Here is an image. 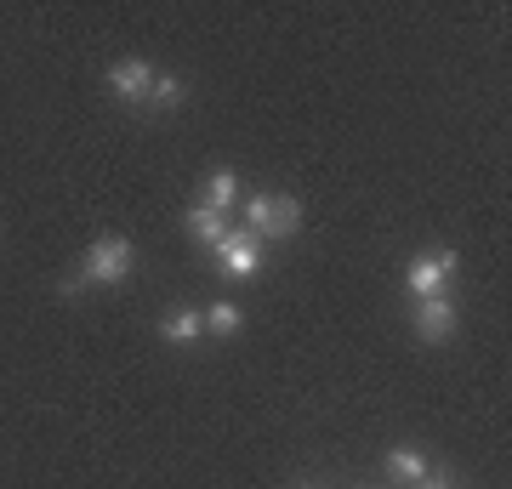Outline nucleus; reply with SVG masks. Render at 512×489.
<instances>
[{"label": "nucleus", "mask_w": 512, "mask_h": 489, "mask_svg": "<svg viewBox=\"0 0 512 489\" xmlns=\"http://www.w3.org/2000/svg\"><path fill=\"white\" fill-rule=\"evenodd\" d=\"M245 234L251 239H291L302 228V205L291 194H245Z\"/></svg>", "instance_id": "f257e3e1"}, {"label": "nucleus", "mask_w": 512, "mask_h": 489, "mask_svg": "<svg viewBox=\"0 0 512 489\" xmlns=\"http://www.w3.org/2000/svg\"><path fill=\"white\" fill-rule=\"evenodd\" d=\"M131 268H137L131 239L103 234V239H92V251H86V262H80V279H86V285H120Z\"/></svg>", "instance_id": "f03ea898"}, {"label": "nucleus", "mask_w": 512, "mask_h": 489, "mask_svg": "<svg viewBox=\"0 0 512 489\" xmlns=\"http://www.w3.org/2000/svg\"><path fill=\"white\" fill-rule=\"evenodd\" d=\"M461 256L456 251H421L416 262H410V273H404V290L416 296V302H427V296H444V285L456 279Z\"/></svg>", "instance_id": "7ed1b4c3"}, {"label": "nucleus", "mask_w": 512, "mask_h": 489, "mask_svg": "<svg viewBox=\"0 0 512 489\" xmlns=\"http://www.w3.org/2000/svg\"><path fill=\"white\" fill-rule=\"evenodd\" d=\"M211 256H217L222 279H256V273H262V239H251L245 228H228V239H222Z\"/></svg>", "instance_id": "20e7f679"}, {"label": "nucleus", "mask_w": 512, "mask_h": 489, "mask_svg": "<svg viewBox=\"0 0 512 489\" xmlns=\"http://www.w3.org/2000/svg\"><path fill=\"white\" fill-rule=\"evenodd\" d=\"M461 325V313L450 296H427V302H416V336L421 342H450Z\"/></svg>", "instance_id": "39448f33"}, {"label": "nucleus", "mask_w": 512, "mask_h": 489, "mask_svg": "<svg viewBox=\"0 0 512 489\" xmlns=\"http://www.w3.org/2000/svg\"><path fill=\"white\" fill-rule=\"evenodd\" d=\"M109 91L120 103H148V91H154V69H148L143 57H120L109 69Z\"/></svg>", "instance_id": "423d86ee"}, {"label": "nucleus", "mask_w": 512, "mask_h": 489, "mask_svg": "<svg viewBox=\"0 0 512 489\" xmlns=\"http://www.w3.org/2000/svg\"><path fill=\"white\" fill-rule=\"evenodd\" d=\"M183 228L200 239L205 251H217L222 239H228V217H222V211H211V205H194V211H183Z\"/></svg>", "instance_id": "0eeeda50"}, {"label": "nucleus", "mask_w": 512, "mask_h": 489, "mask_svg": "<svg viewBox=\"0 0 512 489\" xmlns=\"http://www.w3.org/2000/svg\"><path fill=\"white\" fill-rule=\"evenodd\" d=\"M160 336H165L171 347H194V342L205 336V313H194V308H171V313L160 319Z\"/></svg>", "instance_id": "6e6552de"}, {"label": "nucleus", "mask_w": 512, "mask_h": 489, "mask_svg": "<svg viewBox=\"0 0 512 489\" xmlns=\"http://www.w3.org/2000/svg\"><path fill=\"white\" fill-rule=\"evenodd\" d=\"M239 200H245V194H239V177L228 171V165L205 177V205H211V211H222V217H228V211H234Z\"/></svg>", "instance_id": "1a4fd4ad"}, {"label": "nucleus", "mask_w": 512, "mask_h": 489, "mask_svg": "<svg viewBox=\"0 0 512 489\" xmlns=\"http://www.w3.org/2000/svg\"><path fill=\"white\" fill-rule=\"evenodd\" d=\"M148 103H154V109H183V103H188V80H183V74H154Z\"/></svg>", "instance_id": "9d476101"}, {"label": "nucleus", "mask_w": 512, "mask_h": 489, "mask_svg": "<svg viewBox=\"0 0 512 489\" xmlns=\"http://www.w3.org/2000/svg\"><path fill=\"white\" fill-rule=\"evenodd\" d=\"M387 478H399V484H421V478H427V455H421V450H393V455H387Z\"/></svg>", "instance_id": "9b49d317"}, {"label": "nucleus", "mask_w": 512, "mask_h": 489, "mask_svg": "<svg viewBox=\"0 0 512 489\" xmlns=\"http://www.w3.org/2000/svg\"><path fill=\"white\" fill-rule=\"evenodd\" d=\"M239 325H245L239 302H211V308H205V330H211V336H239Z\"/></svg>", "instance_id": "f8f14e48"}, {"label": "nucleus", "mask_w": 512, "mask_h": 489, "mask_svg": "<svg viewBox=\"0 0 512 489\" xmlns=\"http://www.w3.org/2000/svg\"><path fill=\"white\" fill-rule=\"evenodd\" d=\"M416 489H450V484H444V478H433V472H427V478H421Z\"/></svg>", "instance_id": "ddd939ff"}, {"label": "nucleus", "mask_w": 512, "mask_h": 489, "mask_svg": "<svg viewBox=\"0 0 512 489\" xmlns=\"http://www.w3.org/2000/svg\"><path fill=\"white\" fill-rule=\"evenodd\" d=\"M296 489H319V484H296Z\"/></svg>", "instance_id": "4468645a"}]
</instances>
